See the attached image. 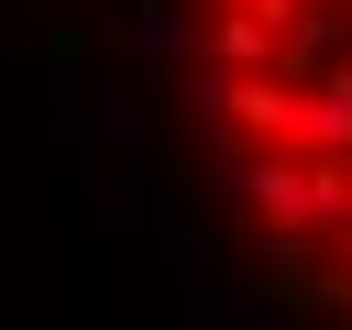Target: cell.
Wrapping results in <instances>:
<instances>
[{
    "instance_id": "2",
    "label": "cell",
    "mask_w": 352,
    "mask_h": 330,
    "mask_svg": "<svg viewBox=\"0 0 352 330\" xmlns=\"http://www.w3.org/2000/svg\"><path fill=\"white\" fill-rule=\"evenodd\" d=\"M132 44H143L154 66H198V11H176V0H154V11L132 22Z\"/></svg>"
},
{
    "instance_id": "1",
    "label": "cell",
    "mask_w": 352,
    "mask_h": 330,
    "mask_svg": "<svg viewBox=\"0 0 352 330\" xmlns=\"http://www.w3.org/2000/svg\"><path fill=\"white\" fill-rule=\"evenodd\" d=\"M297 77V110H286V143H319V154H352V55H319V66H286Z\"/></svg>"
},
{
    "instance_id": "3",
    "label": "cell",
    "mask_w": 352,
    "mask_h": 330,
    "mask_svg": "<svg viewBox=\"0 0 352 330\" xmlns=\"http://www.w3.org/2000/svg\"><path fill=\"white\" fill-rule=\"evenodd\" d=\"M231 330H286V308L275 297H231Z\"/></svg>"
}]
</instances>
